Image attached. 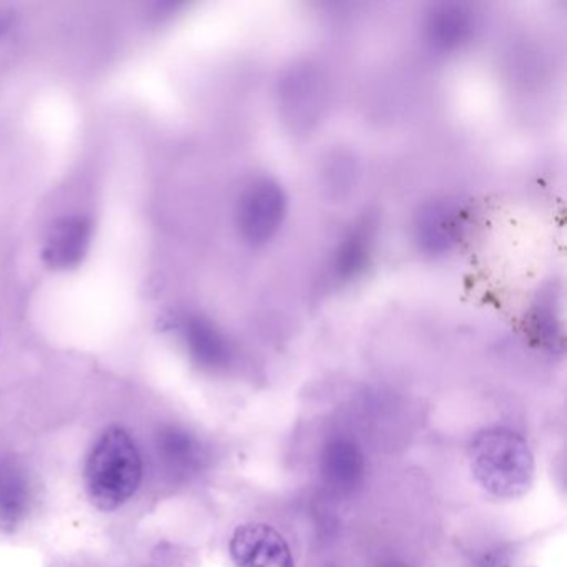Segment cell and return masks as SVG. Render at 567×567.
<instances>
[{
	"label": "cell",
	"mask_w": 567,
	"mask_h": 567,
	"mask_svg": "<svg viewBox=\"0 0 567 567\" xmlns=\"http://www.w3.org/2000/svg\"><path fill=\"white\" fill-rule=\"evenodd\" d=\"M288 200L284 187L274 178H257L240 195L237 225L251 245H264L277 235L287 217Z\"/></svg>",
	"instance_id": "obj_3"
},
{
	"label": "cell",
	"mask_w": 567,
	"mask_h": 567,
	"mask_svg": "<svg viewBox=\"0 0 567 567\" xmlns=\"http://www.w3.org/2000/svg\"><path fill=\"white\" fill-rule=\"evenodd\" d=\"M155 453L162 470L175 480L194 476L207 461L200 437L177 424H167L155 433Z\"/></svg>",
	"instance_id": "obj_9"
},
{
	"label": "cell",
	"mask_w": 567,
	"mask_h": 567,
	"mask_svg": "<svg viewBox=\"0 0 567 567\" xmlns=\"http://www.w3.org/2000/svg\"><path fill=\"white\" fill-rule=\"evenodd\" d=\"M32 484L28 471L14 460H0V526L14 529L31 511Z\"/></svg>",
	"instance_id": "obj_12"
},
{
	"label": "cell",
	"mask_w": 567,
	"mask_h": 567,
	"mask_svg": "<svg viewBox=\"0 0 567 567\" xmlns=\"http://www.w3.org/2000/svg\"><path fill=\"white\" fill-rule=\"evenodd\" d=\"M278 94L285 121L291 127L305 131L320 121L327 107V79L315 65L300 64L284 75Z\"/></svg>",
	"instance_id": "obj_4"
},
{
	"label": "cell",
	"mask_w": 567,
	"mask_h": 567,
	"mask_svg": "<svg viewBox=\"0 0 567 567\" xmlns=\"http://www.w3.org/2000/svg\"><path fill=\"white\" fill-rule=\"evenodd\" d=\"M374 227L371 221L354 225L337 247L333 274L338 280L348 281L360 277L373 255Z\"/></svg>",
	"instance_id": "obj_13"
},
{
	"label": "cell",
	"mask_w": 567,
	"mask_h": 567,
	"mask_svg": "<svg viewBox=\"0 0 567 567\" xmlns=\"http://www.w3.org/2000/svg\"><path fill=\"white\" fill-rule=\"evenodd\" d=\"M320 473L331 493L351 496L367 476V456L353 437L334 434L321 450Z\"/></svg>",
	"instance_id": "obj_7"
},
{
	"label": "cell",
	"mask_w": 567,
	"mask_h": 567,
	"mask_svg": "<svg viewBox=\"0 0 567 567\" xmlns=\"http://www.w3.org/2000/svg\"><path fill=\"white\" fill-rule=\"evenodd\" d=\"M467 463L477 486L497 499L523 497L536 476L533 447L511 427L477 431L467 447Z\"/></svg>",
	"instance_id": "obj_1"
},
{
	"label": "cell",
	"mask_w": 567,
	"mask_h": 567,
	"mask_svg": "<svg viewBox=\"0 0 567 567\" xmlns=\"http://www.w3.org/2000/svg\"><path fill=\"white\" fill-rule=\"evenodd\" d=\"M467 227V214L461 204L451 198H434L421 205L414 215V240L430 255L453 250Z\"/></svg>",
	"instance_id": "obj_5"
},
{
	"label": "cell",
	"mask_w": 567,
	"mask_h": 567,
	"mask_svg": "<svg viewBox=\"0 0 567 567\" xmlns=\"http://www.w3.org/2000/svg\"><path fill=\"white\" fill-rule=\"evenodd\" d=\"M507 563H509V557H507V553L501 547H496V549H487L474 560L473 567H507Z\"/></svg>",
	"instance_id": "obj_15"
},
{
	"label": "cell",
	"mask_w": 567,
	"mask_h": 567,
	"mask_svg": "<svg viewBox=\"0 0 567 567\" xmlns=\"http://www.w3.org/2000/svg\"><path fill=\"white\" fill-rule=\"evenodd\" d=\"M476 29L473 9L460 2L433 6L424 21L427 42L437 51H454L470 42Z\"/></svg>",
	"instance_id": "obj_10"
},
{
	"label": "cell",
	"mask_w": 567,
	"mask_h": 567,
	"mask_svg": "<svg viewBox=\"0 0 567 567\" xmlns=\"http://www.w3.org/2000/svg\"><path fill=\"white\" fill-rule=\"evenodd\" d=\"M559 300L554 291H547L534 303L529 324L534 337L546 347L556 348L563 341V317Z\"/></svg>",
	"instance_id": "obj_14"
},
{
	"label": "cell",
	"mask_w": 567,
	"mask_h": 567,
	"mask_svg": "<svg viewBox=\"0 0 567 567\" xmlns=\"http://www.w3.org/2000/svg\"><path fill=\"white\" fill-rule=\"evenodd\" d=\"M237 567H295L290 544L267 523H244L235 527L228 543Z\"/></svg>",
	"instance_id": "obj_6"
},
{
	"label": "cell",
	"mask_w": 567,
	"mask_h": 567,
	"mask_svg": "<svg viewBox=\"0 0 567 567\" xmlns=\"http://www.w3.org/2000/svg\"><path fill=\"white\" fill-rule=\"evenodd\" d=\"M182 338L192 360L205 370H224L231 361L230 343L207 318H187L182 327Z\"/></svg>",
	"instance_id": "obj_11"
},
{
	"label": "cell",
	"mask_w": 567,
	"mask_h": 567,
	"mask_svg": "<svg viewBox=\"0 0 567 567\" xmlns=\"http://www.w3.org/2000/svg\"><path fill=\"white\" fill-rule=\"evenodd\" d=\"M92 221L84 215L58 218L42 245V260L52 270H72L84 261L91 247Z\"/></svg>",
	"instance_id": "obj_8"
},
{
	"label": "cell",
	"mask_w": 567,
	"mask_h": 567,
	"mask_svg": "<svg viewBox=\"0 0 567 567\" xmlns=\"http://www.w3.org/2000/svg\"><path fill=\"white\" fill-rule=\"evenodd\" d=\"M377 567H411L410 564L406 563V560L403 559H386L383 560V563L378 564Z\"/></svg>",
	"instance_id": "obj_16"
},
{
	"label": "cell",
	"mask_w": 567,
	"mask_h": 567,
	"mask_svg": "<svg viewBox=\"0 0 567 567\" xmlns=\"http://www.w3.org/2000/svg\"><path fill=\"white\" fill-rule=\"evenodd\" d=\"M144 480V457L132 434L111 426L89 451L84 483L92 503L102 511H115L127 504Z\"/></svg>",
	"instance_id": "obj_2"
}]
</instances>
